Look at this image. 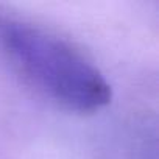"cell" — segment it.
<instances>
[{
  "label": "cell",
  "mask_w": 159,
  "mask_h": 159,
  "mask_svg": "<svg viewBox=\"0 0 159 159\" xmlns=\"http://www.w3.org/2000/svg\"><path fill=\"white\" fill-rule=\"evenodd\" d=\"M0 45L33 84L64 106L88 112L111 102V86L102 73L61 39L0 19Z\"/></svg>",
  "instance_id": "cell-1"
}]
</instances>
